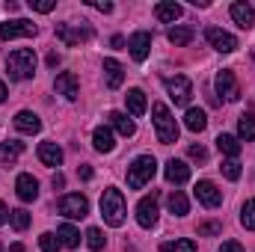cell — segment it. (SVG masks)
<instances>
[{
  "mask_svg": "<svg viewBox=\"0 0 255 252\" xmlns=\"http://www.w3.org/2000/svg\"><path fill=\"white\" fill-rule=\"evenodd\" d=\"M187 154H190V160H199V163H205V160H208L205 145H190V148H187Z\"/></svg>",
  "mask_w": 255,
  "mask_h": 252,
  "instance_id": "cell-39",
  "label": "cell"
},
{
  "mask_svg": "<svg viewBox=\"0 0 255 252\" xmlns=\"http://www.w3.org/2000/svg\"><path fill=\"white\" fill-rule=\"evenodd\" d=\"M193 36H196V33H193V27H184V24L169 30V42H172L175 48H184V45H190Z\"/></svg>",
  "mask_w": 255,
  "mask_h": 252,
  "instance_id": "cell-30",
  "label": "cell"
},
{
  "mask_svg": "<svg viewBox=\"0 0 255 252\" xmlns=\"http://www.w3.org/2000/svg\"><path fill=\"white\" fill-rule=\"evenodd\" d=\"M166 208H169V214H175V217H187L190 202H187V196H184L181 190H175V193L166 196Z\"/></svg>",
  "mask_w": 255,
  "mask_h": 252,
  "instance_id": "cell-23",
  "label": "cell"
},
{
  "mask_svg": "<svg viewBox=\"0 0 255 252\" xmlns=\"http://www.w3.org/2000/svg\"><path fill=\"white\" fill-rule=\"evenodd\" d=\"M15 193H18V199H21V202H33V199L39 196V181H36L33 175L21 172V175L15 178Z\"/></svg>",
  "mask_w": 255,
  "mask_h": 252,
  "instance_id": "cell-16",
  "label": "cell"
},
{
  "mask_svg": "<svg viewBox=\"0 0 255 252\" xmlns=\"http://www.w3.org/2000/svg\"><path fill=\"white\" fill-rule=\"evenodd\" d=\"M220 169H223V175H226L229 181H238V178H241V163H238V160H232V157H229V160H223V166H220Z\"/></svg>",
  "mask_w": 255,
  "mask_h": 252,
  "instance_id": "cell-35",
  "label": "cell"
},
{
  "mask_svg": "<svg viewBox=\"0 0 255 252\" xmlns=\"http://www.w3.org/2000/svg\"><path fill=\"white\" fill-rule=\"evenodd\" d=\"M3 101H6V83L0 80V104H3Z\"/></svg>",
  "mask_w": 255,
  "mask_h": 252,
  "instance_id": "cell-47",
  "label": "cell"
},
{
  "mask_svg": "<svg viewBox=\"0 0 255 252\" xmlns=\"http://www.w3.org/2000/svg\"><path fill=\"white\" fill-rule=\"evenodd\" d=\"M39 247H42V252H57L60 250V241H57L54 232H45V235L39 238Z\"/></svg>",
  "mask_w": 255,
  "mask_h": 252,
  "instance_id": "cell-37",
  "label": "cell"
},
{
  "mask_svg": "<svg viewBox=\"0 0 255 252\" xmlns=\"http://www.w3.org/2000/svg\"><path fill=\"white\" fill-rule=\"evenodd\" d=\"M238 136H241V139H247V142H253V139H255V113L241 116V122H238Z\"/></svg>",
  "mask_w": 255,
  "mask_h": 252,
  "instance_id": "cell-31",
  "label": "cell"
},
{
  "mask_svg": "<svg viewBox=\"0 0 255 252\" xmlns=\"http://www.w3.org/2000/svg\"><path fill=\"white\" fill-rule=\"evenodd\" d=\"M77 175H80L83 181H89V178H92V166H89V163H83V166L77 169Z\"/></svg>",
  "mask_w": 255,
  "mask_h": 252,
  "instance_id": "cell-42",
  "label": "cell"
},
{
  "mask_svg": "<svg viewBox=\"0 0 255 252\" xmlns=\"http://www.w3.org/2000/svg\"><path fill=\"white\" fill-rule=\"evenodd\" d=\"M9 223H12L15 232H24V229L30 226V214H27L24 208H15V211H9Z\"/></svg>",
  "mask_w": 255,
  "mask_h": 252,
  "instance_id": "cell-32",
  "label": "cell"
},
{
  "mask_svg": "<svg viewBox=\"0 0 255 252\" xmlns=\"http://www.w3.org/2000/svg\"><path fill=\"white\" fill-rule=\"evenodd\" d=\"M125 104H128V113L130 116H142L145 113V92L142 89H128Z\"/></svg>",
  "mask_w": 255,
  "mask_h": 252,
  "instance_id": "cell-24",
  "label": "cell"
},
{
  "mask_svg": "<svg viewBox=\"0 0 255 252\" xmlns=\"http://www.w3.org/2000/svg\"><path fill=\"white\" fill-rule=\"evenodd\" d=\"M6 220H9V211H6V205H3V202H0V226H3V223H6Z\"/></svg>",
  "mask_w": 255,
  "mask_h": 252,
  "instance_id": "cell-45",
  "label": "cell"
},
{
  "mask_svg": "<svg viewBox=\"0 0 255 252\" xmlns=\"http://www.w3.org/2000/svg\"><path fill=\"white\" fill-rule=\"evenodd\" d=\"M57 238H60V244L68 247V250H77V247H80V232H77L74 226H68V223L57 229Z\"/></svg>",
  "mask_w": 255,
  "mask_h": 252,
  "instance_id": "cell-29",
  "label": "cell"
},
{
  "mask_svg": "<svg viewBox=\"0 0 255 252\" xmlns=\"http://www.w3.org/2000/svg\"><path fill=\"white\" fill-rule=\"evenodd\" d=\"M151 116H154V127H157V139L163 142V145H172V142H178V122L172 119V113H169V107L166 104H151Z\"/></svg>",
  "mask_w": 255,
  "mask_h": 252,
  "instance_id": "cell-2",
  "label": "cell"
},
{
  "mask_svg": "<svg viewBox=\"0 0 255 252\" xmlns=\"http://www.w3.org/2000/svg\"><path fill=\"white\" fill-rule=\"evenodd\" d=\"M57 208H60V214H65L68 220H83L89 214V202L80 193H65L63 199L57 202Z\"/></svg>",
  "mask_w": 255,
  "mask_h": 252,
  "instance_id": "cell-7",
  "label": "cell"
},
{
  "mask_svg": "<svg viewBox=\"0 0 255 252\" xmlns=\"http://www.w3.org/2000/svg\"><path fill=\"white\" fill-rule=\"evenodd\" d=\"M232 18H235V24L241 27V30H250L255 24V9L250 6V3H232Z\"/></svg>",
  "mask_w": 255,
  "mask_h": 252,
  "instance_id": "cell-19",
  "label": "cell"
},
{
  "mask_svg": "<svg viewBox=\"0 0 255 252\" xmlns=\"http://www.w3.org/2000/svg\"><path fill=\"white\" fill-rule=\"evenodd\" d=\"M128 48H130V57H133L136 63H145V60H148V54H151V33L136 30V33L128 39Z\"/></svg>",
  "mask_w": 255,
  "mask_h": 252,
  "instance_id": "cell-12",
  "label": "cell"
},
{
  "mask_svg": "<svg viewBox=\"0 0 255 252\" xmlns=\"http://www.w3.org/2000/svg\"><path fill=\"white\" fill-rule=\"evenodd\" d=\"M220 252H244V247H241L238 241H223V247H220Z\"/></svg>",
  "mask_w": 255,
  "mask_h": 252,
  "instance_id": "cell-41",
  "label": "cell"
},
{
  "mask_svg": "<svg viewBox=\"0 0 255 252\" xmlns=\"http://www.w3.org/2000/svg\"><path fill=\"white\" fill-rule=\"evenodd\" d=\"M184 127H187V130H193V133L205 130V127H208V116H205V110H199V107H190V110L184 113Z\"/></svg>",
  "mask_w": 255,
  "mask_h": 252,
  "instance_id": "cell-25",
  "label": "cell"
},
{
  "mask_svg": "<svg viewBox=\"0 0 255 252\" xmlns=\"http://www.w3.org/2000/svg\"><path fill=\"white\" fill-rule=\"evenodd\" d=\"M104 80H107V89H119L125 83V68L116 60H104Z\"/></svg>",
  "mask_w": 255,
  "mask_h": 252,
  "instance_id": "cell-20",
  "label": "cell"
},
{
  "mask_svg": "<svg viewBox=\"0 0 255 252\" xmlns=\"http://www.w3.org/2000/svg\"><path fill=\"white\" fill-rule=\"evenodd\" d=\"M181 15H184V9H181L175 0H163V3H157V6H154V18H157V21H163V24H175Z\"/></svg>",
  "mask_w": 255,
  "mask_h": 252,
  "instance_id": "cell-17",
  "label": "cell"
},
{
  "mask_svg": "<svg viewBox=\"0 0 255 252\" xmlns=\"http://www.w3.org/2000/svg\"><path fill=\"white\" fill-rule=\"evenodd\" d=\"M110 45H113V48H125V36H113Z\"/></svg>",
  "mask_w": 255,
  "mask_h": 252,
  "instance_id": "cell-44",
  "label": "cell"
},
{
  "mask_svg": "<svg viewBox=\"0 0 255 252\" xmlns=\"http://www.w3.org/2000/svg\"><path fill=\"white\" fill-rule=\"evenodd\" d=\"M241 226L255 232V199H250L244 208H241Z\"/></svg>",
  "mask_w": 255,
  "mask_h": 252,
  "instance_id": "cell-33",
  "label": "cell"
},
{
  "mask_svg": "<svg viewBox=\"0 0 255 252\" xmlns=\"http://www.w3.org/2000/svg\"><path fill=\"white\" fill-rule=\"evenodd\" d=\"M86 244H89V250H92V252L104 250V235H101V229H95V226H92V229L86 232Z\"/></svg>",
  "mask_w": 255,
  "mask_h": 252,
  "instance_id": "cell-34",
  "label": "cell"
},
{
  "mask_svg": "<svg viewBox=\"0 0 255 252\" xmlns=\"http://www.w3.org/2000/svg\"><path fill=\"white\" fill-rule=\"evenodd\" d=\"M15 127H18L21 133H39V130H42V122H39V116H36L33 110H21V113L15 116Z\"/></svg>",
  "mask_w": 255,
  "mask_h": 252,
  "instance_id": "cell-21",
  "label": "cell"
},
{
  "mask_svg": "<svg viewBox=\"0 0 255 252\" xmlns=\"http://www.w3.org/2000/svg\"><path fill=\"white\" fill-rule=\"evenodd\" d=\"M125 196H122V190L116 187H107L101 193V217H104V223L107 226H113V229H119L122 223H125Z\"/></svg>",
  "mask_w": 255,
  "mask_h": 252,
  "instance_id": "cell-1",
  "label": "cell"
},
{
  "mask_svg": "<svg viewBox=\"0 0 255 252\" xmlns=\"http://www.w3.org/2000/svg\"><path fill=\"white\" fill-rule=\"evenodd\" d=\"M205 39H208V45H211L214 51H220V54H232V51H238V39H235L232 33L220 30V27H208V30H205Z\"/></svg>",
  "mask_w": 255,
  "mask_h": 252,
  "instance_id": "cell-9",
  "label": "cell"
},
{
  "mask_svg": "<svg viewBox=\"0 0 255 252\" xmlns=\"http://www.w3.org/2000/svg\"><path fill=\"white\" fill-rule=\"evenodd\" d=\"M39 160H42L45 166H60V163H63V148H60L57 142H42V145H39Z\"/></svg>",
  "mask_w": 255,
  "mask_h": 252,
  "instance_id": "cell-22",
  "label": "cell"
},
{
  "mask_svg": "<svg viewBox=\"0 0 255 252\" xmlns=\"http://www.w3.org/2000/svg\"><path fill=\"white\" fill-rule=\"evenodd\" d=\"M21 151H24V142H18V139L0 142V163H15L21 157Z\"/></svg>",
  "mask_w": 255,
  "mask_h": 252,
  "instance_id": "cell-28",
  "label": "cell"
},
{
  "mask_svg": "<svg viewBox=\"0 0 255 252\" xmlns=\"http://www.w3.org/2000/svg\"><path fill=\"white\" fill-rule=\"evenodd\" d=\"M157 172V160L151 154H139L130 166H128V187L130 190H142Z\"/></svg>",
  "mask_w": 255,
  "mask_h": 252,
  "instance_id": "cell-3",
  "label": "cell"
},
{
  "mask_svg": "<svg viewBox=\"0 0 255 252\" xmlns=\"http://www.w3.org/2000/svg\"><path fill=\"white\" fill-rule=\"evenodd\" d=\"M92 6H95V9H101V12H113V3H107V0H95Z\"/></svg>",
  "mask_w": 255,
  "mask_h": 252,
  "instance_id": "cell-43",
  "label": "cell"
},
{
  "mask_svg": "<svg viewBox=\"0 0 255 252\" xmlns=\"http://www.w3.org/2000/svg\"><path fill=\"white\" fill-rule=\"evenodd\" d=\"M193 193H196L199 205H205V208H220L223 205V190H217L214 181H199L193 187Z\"/></svg>",
  "mask_w": 255,
  "mask_h": 252,
  "instance_id": "cell-13",
  "label": "cell"
},
{
  "mask_svg": "<svg viewBox=\"0 0 255 252\" xmlns=\"http://www.w3.org/2000/svg\"><path fill=\"white\" fill-rule=\"evenodd\" d=\"M166 92H169V98H172L175 104H190V98H193L190 77H184V74L169 77V80H166Z\"/></svg>",
  "mask_w": 255,
  "mask_h": 252,
  "instance_id": "cell-8",
  "label": "cell"
},
{
  "mask_svg": "<svg viewBox=\"0 0 255 252\" xmlns=\"http://www.w3.org/2000/svg\"><path fill=\"white\" fill-rule=\"evenodd\" d=\"M54 89H57L63 98L74 101V98L80 95V80H77V74H71V71H60L57 80H54Z\"/></svg>",
  "mask_w": 255,
  "mask_h": 252,
  "instance_id": "cell-14",
  "label": "cell"
},
{
  "mask_svg": "<svg viewBox=\"0 0 255 252\" xmlns=\"http://www.w3.org/2000/svg\"><path fill=\"white\" fill-rule=\"evenodd\" d=\"M92 145L98 148V151H104V154H110L113 148H116V136H113V130L107 125H98L92 130Z\"/></svg>",
  "mask_w": 255,
  "mask_h": 252,
  "instance_id": "cell-18",
  "label": "cell"
},
{
  "mask_svg": "<svg viewBox=\"0 0 255 252\" xmlns=\"http://www.w3.org/2000/svg\"><path fill=\"white\" fill-rule=\"evenodd\" d=\"M136 223L142 229H151L157 223V193L151 190V196H142L136 205Z\"/></svg>",
  "mask_w": 255,
  "mask_h": 252,
  "instance_id": "cell-11",
  "label": "cell"
},
{
  "mask_svg": "<svg viewBox=\"0 0 255 252\" xmlns=\"http://www.w3.org/2000/svg\"><path fill=\"white\" fill-rule=\"evenodd\" d=\"M0 252H3V247H0Z\"/></svg>",
  "mask_w": 255,
  "mask_h": 252,
  "instance_id": "cell-48",
  "label": "cell"
},
{
  "mask_svg": "<svg viewBox=\"0 0 255 252\" xmlns=\"http://www.w3.org/2000/svg\"><path fill=\"white\" fill-rule=\"evenodd\" d=\"M54 0H30V9H36V12H54Z\"/></svg>",
  "mask_w": 255,
  "mask_h": 252,
  "instance_id": "cell-40",
  "label": "cell"
},
{
  "mask_svg": "<svg viewBox=\"0 0 255 252\" xmlns=\"http://www.w3.org/2000/svg\"><path fill=\"white\" fill-rule=\"evenodd\" d=\"M63 184H65V178L57 172V175H54V187H63Z\"/></svg>",
  "mask_w": 255,
  "mask_h": 252,
  "instance_id": "cell-46",
  "label": "cell"
},
{
  "mask_svg": "<svg viewBox=\"0 0 255 252\" xmlns=\"http://www.w3.org/2000/svg\"><path fill=\"white\" fill-rule=\"evenodd\" d=\"M163 175H166V181L169 184H187L190 181V166L184 163V160H166V169H163Z\"/></svg>",
  "mask_w": 255,
  "mask_h": 252,
  "instance_id": "cell-15",
  "label": "cell"
},
{
  "mask_svg": "<svg viewBox=\"0 0 255 252\" xmlns=\"http://www.w3.org/2000/svg\"><path fill=\"white\" fill-rule=\"evenodd\" d=\"M107 119H110V125L116 127L122 136H133V133H136V125H133V119H128V113H119V110H113Z\"/></svg>",
  "mask_w": 255,
  "mask_h": 252,
  "instance_id": "cell-26",
  "label": "cell"
},
{
  "mask_svg": "<svg viewBox=\"0 0 255 252\" xmlns=\"http://www.w3.org/2000/svg\"><path fill=\"white\" fill-rule=\"evenodd\" d=\"M217 148H220L226 157H232V160H238V154H241V142H238V136H232V133H220V136H217Z\"/></svg>",
  "mask_w": 255,
  "mask_h": 252,
  "instance_id": "cell-27",
  "label": "cell"
},
{
  "mask_svg": "<svg viewBox=\"0 0 255 252\" xmlns=\"http://www.w3.org/2000/svg\"><path fill=\"white\" fill-rule=\"evenodd\" d=\"M163 252H196V244H193L190 238H181V241H175V244H166Z\"/></svg>",
  "mask_w": 255,
  "mask_h": 252,
  "instance_id": "cell-36",
  "label": "cell"
},
{
  "mask_svg": "<svg viewBox=\"0 0 255 252\" xmlns=\"http://www.w3.org/2000/svg\"><path fill=\"white\" fill-rule=\"evenodd\" d=\"M214 86H217V95H223L226 101H238V98H241V83H238L235 71H229V68H223V71L217 74Z\"/></svg>",
  "mask_w": 255,
  "mask_h": 252,
  "instance_id": "cell-10",
  "label": "cell"
},
{
  "mask_svg": "<svg viewBox=\"0 0 255 252\" xmlns=\"http://www.w3.org/2000/svg\"><path fill=\"white\" fill-rule=\"evenodd\" d=\"M36 33H39L36 24L27 21V18H9V21L0 24V39H3V42H12V39H30V36H36Z\"/></svg>",
  "mask_w": 255,
  "mask_h": 252,
  "instance_id": "cell-6",
  "label": "cell"
},
{
  "mask_svg": "<svg viewBox=\"0 0 255 252\" xmlns=\"http://www.w3.org/2000/svg\"><path fill=\"white\" fill-rule=\"evenodd\" d=\"M220 232H223V223H214V220H211V223H199V235H202V238H214V235H220Z\"/></svg>",
  "mask_w": 255,
  "mask_h": 252,
  "instance_id": "cell-38",
  "label": "cell"
},
{
  "mask_svg": "<svg viewBox=\"0 0 255 252\" xmlns=\"http://www.w3.org/2000/svg\"><path fill=\"white\" fill-rule=\"evenodd\" d=\"M6 71H9L12 80H27V77H33V74H36V54H33L30 48L12 51L9 60H6Z\"/></svg>",
  "mask_w": 255,
  "mask_h": 252,
  "instance_id": "cell-4",
  "label": "cell"
},
{
  "mask_svg": "<svg viewBox=\"0 0 255 252\" xmlns=\"http://www.w3.org/2000/svg\"><path fill=\"white\" fill-rule=\"evenodd\" d=\"M57 39L68 45V48H74V45H80V42H89L92 39V27L86 24V21H80V24H57Z\"/></svg>",
  "mask_w": 255,
  "mask_h": 252,
  "instance_id": "cell-5",
  "label": "cell"
}]
</instances>
